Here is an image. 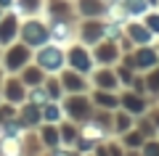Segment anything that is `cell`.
I'll list each match as a JSON object with an SVG mask.
<instances>
[{"mask_svg":"<svg viewBox=\"0 0 159 156\" xmlns=\"http://www.w3.org/2000/svg\"><path fill=\"white\" fill-rule=\"evenodd\" d=\"M19 40H21L27 48H32V50L48 45V42H51V29H48V21H45L43 16H27V19H21Z\"/></svg>","mask_w":159,"mask_h":156,"instance_id":"cell-1","label":"cell"},{"mask_svg":"<svg viewBox=\"0 0 159 156\" xmlns=\"http://www.w3.org/2000/svg\"><path fill=\"white\" fill-rule=\"evenodd\" d=\"M32 61L45 74H58L61 69H66V48H61V45H56V42H48V45H43V48L34 50Z\"/></svg>","mask_w":159,"mask_h":156,"instance_id":"cell-2","label":"cell"},{"mask_svg":"<svg viewBox=\"0 0 159 156\" xmlns=\"http://www.w3.org/2000/svg\"><path fill=\"white\" fill-rule=\"evenodd\" d=\"M61 109H64V119H72L77 124L90 119V114L96 111V106H93V100H90V93H69V95H64Z\"/></svg>","mask_w":159,"mask_h":156,"instance_id":"cell-3","label":"cell"},{"mask_svg":"<svg viewBox=\"0 0 159 156\" xmlns=\"http://www.w3.org/2000/svg\"><path fill=\"white\" fill-rule=\"evenodd\" d=\"M32 56H34V50L27 48L21 40H16V42H11V45L3 48V66L0 69L6 74H19L27 64H32Z\"/></svg>","mask_w":159,"mask_h":156,"instance_id":"cell-4","label":"cell"},{"mask_svg":"<svg viewBox=\"0 0 159 156\" xmlns=\"http://www.w3.org/2000/svg\"><path fill=\"white\" fill-rule=\"evenodd\" d=\"M66 66L74 72H82L90 77V72L96 69V58H93V50L88 45H82L80 40H74L72 45H66Z\"/></svg>","mask_w":159,"mask_h":156,"instance_id":"cell-5","label":"cell"},{"mask_svg":"<svg viewBox=\"0 0 159 156\" xmlns=\"http://www.w3.org/2000/svg\"><path fill=\"white\" fill-rule=\"evenodd\" d=\"M77 40L88 48L98 45L101 40H106V32H103V19H80L77 21Z\"/></svg>","mask_w":159,"mask_h":156,"instance_id":"cell-6","label":"cell"},{"mask_svg":"<svg viewBox=\"0 0 159 156\" xmlns=\"http://www.w3.org/2000/svg\"><path fill=\"white\" fill-rule=\"evenodd\" d=\"M77 21L80 19H61V21H48V29H51V42L61 45H72L77 40Z\"/></svg>","mask_w":159,"mask_h":156,"instance_id":"cell-7","label":"cell"},{"mask_svg":"<svg viewBox=\"0 0 159 156\" xmlns=\"http://www.w3.org/2000/svg\"><path fill=\"white\" fill-rule=\"evenodd\" d=\"M119 109H125L133 117H143V114H148L151 103H148V95H141L130 87H122L119 90Z\"/></svg>","mask_w":159,"mask_h":156,"instance_id":"cell-8","label":"cell"},{"mask_svg":"<svg viewBox=\"0 0 159 156\" xmlns=\"http://www.w3.org/2000/svg\"><path fill=\"white\" fill-rule=\"evenodd\" d=\"M93 58H96V66H114V64H119V58H122V48H119V42H114V40H101L98 45H93Z\"/></svg>","mask_w":159,"mask_h":156,"instance_id":"cell-9","label":"cell"},{"mask_svg":"<svg viewBox=\"0 0 159 156\" xmlns=\"http://www.w3.org/2000/svg\"><path fill=\"white\" fill-rule=\"evenodd\" d=\"M58 79H61V85H64V93H90L93 90V85H90V77L88 74H82V72H74V69H61L58 72Z\"/></svg>","mask_w":159,"mask_h":156,"instance_id":"cell-10","label":"cell"},{"mask_svg":"<svg viewBox=\"0 0 159 156\" xmlns=\"http://www.w3.org/2000/svg\"><path fill=\"white\" fill-rule=\"evenodd\" d=\"M43 19L45 21H61V19H80L74 0H45L43 8Z\"/></svg>","mask_w":159,"mask_h":156,"instance_id":"cell-11","label":"cell"},{"mask_svg":"<svg viewBox=\"0 0 159 156\" xmlns=\"http://www.w3.org/2000/svg\"><path fill=\"white\" fill-rule=\"evenodd\" d=\"M133 66H135V72H148V69L159 66V50L157 45H138V48H133Z\"/></svg>","mask_w":159,"mask_h":156,"instance_id":"cell-12","label":"cell"},{"mask_svg":"<svg viewBox=\"0 0 159 156\" xmlns=\"http://www.w3.org/2000/svg\"><path fill=\"white\" fill-rule=\"evenodd\" d=\"M90 85L98 90H114V93L122 90V82H119L114 66H96L90 72Z\"/></svg>","mask_w":159,"mask_h":156,"instance_id":"cell-13","label":"cell"},{"mask_svg":"<svg viewBox=\"0 0 159 156\" xmlns=\"http://www.w3.org/2000/svg\"><path fill=\"white\" fill-rule=\"evenodd\" d=\"M19 27H21V16L16 11H6L0 19V48L16 42L19 40Z\"/></svg>","mask_w":159,"mask_h":156,"instance_id":"cell-14","label":"cell"},{"mask_svg":"<svg viewBox=\"0 0 159 156\" xmlns=\"http://www.w3.org/2000/svg\"><path fill=\"white\" fill-rule=\"evenodd\" d=\"M80 19H106L111 13V6L106 0H74Z\"/></svg>","mask_w":159,"mask_h":156,"instance_id":"cell-15","label":"cell"},{"mask_svg":"<svg viewBox=\"0 0 159 156\" xmlns=\"http://www.w3.org/2000/svg\"><path fill=\"white\" fill-rule=\"evenodd\" d=\"M125 37L133 42V48L154 42V34L148 32V27L143 24V19H127V21H125Z\"/></svg>","mask_w":159,"mask_h":156,"instance_id":"cell-16","label":"cell"},{"mask_svg":"<svg viewBox=\"0 0 159 156\" xmlns=\"http://www.w3.org/2000/svg\"><path fill=\"white\" fill-rule=\"evenodd\" d=\"M3 100L16 103V106L27 100V85L21 82L19 74H6V79H3Z\"/></svg>","mask_w":159,"mask_h":156,"instance_id":"cell-17","label":"cell"},{"mask_svg":"<svg viewBox=\"0 0 159 156\" xmlns=\"http://www.w3.org/2000/svg\"><path fill=\"white\" fill-rule=\"evenodd\" d=\"M19 119L27 124V130H37L43 124V106H34L29 100L19 103Z\"/></svg>","mask_w":159,"mask_h":156,"instance_id":"cell-18","label":"cell"},{"mask_svg":"<svg viewBox=\"0 0 159 156\" xmlns=\"http://www.w3.org/2000/svg\"><path fill=\"white\" fill-rule=\"evenodd\" d=\"M90 100L96 109H106V111H114V109H119V93H114V90H98L93 87L90 90Z\"/></svg>","mask_w":159,"mask_h":156,"instance_id":"cell-19","label":"cell"},{"mask_svg":"<svg viewBox=\"0 0 159 156\" xmlns=\"http://www.w3.org/2000/svg\"><path fill=\"white\" fill-rule=\"evenodd\" d=\"M133 127H135V117L127 114L125 109H114V114H111V132H114V138L125 135L127 130H133Z\"/></svg>","mask_w":159,"mask_h":156,"instance_id":"cell-20","label":"cell"},{"mask_svg":"<svg viewBox=\"0 0 159 156\" xmlns=\"http://www.w3.org/2000/svg\"><path fill=\"white\" fill-rule=\"evenodd\" d=\"M19 77H21V82L27 85V90H29V87H40V85L45 82V77H48V74L43 72V69H40L34 61H32V64H27V66H24L21 72H19Z\"/></svg>","mask_w":159,"mask_h":156,"instance_id":"cell-21","label":"cell"},{"mask_svg":"<svg viewBox=\"0 0 159 156\" xmlns=\"http://www.w3.org/2000/svg\"><path fill=\"white\" fill-rule=\"evenodd\" d=\"M37 135H40V140H43V145H45V151H48V148H58V145H61V135H58V124L43 122V124L37 127Z\"/></svg>","mask_w":159,"mask_h":156,"instance_id":"cell-22","label":"cell"},{"mask_svg":"<svg viewBox=\"0 0 159 156\" xmlns=\"http://www.w3.org/2000/svg\"><path fill=\"white\" fill-rule=\"evenodd\" d=\"M58 135H61V145L74 148V143H77V138H80V124L72 122V119H61V122H58Z\"/></svg>","mask_w":159,"mask_h":156,"instance_id":"cell-23","label":"cell"},{"mask_svg":"<svg viewBox=\"0 0 159 156\" xmlns=\"http://www.w3.org/2000/svg\"><path fill=\"white\" fill-rule=\"evenodd\" d=\"M43 8H45V0H16L13 11L21 19H27V16H43Z\"/></svg>","mask_w":159,"mask_h":156,"instance_id":"cell-24","label":"cell"},{"mask_svg":"<svg viewBox=\"0 0 159 156\" xmlns=\"http://www.w3.org/2000/svg\"><path fill=\"white\" fill-rule=\"evenodd\" d=\"M119 8L127 19H143V13L148 11L146 0H119Z\"/></svg>","mask_w":159,"mask_h":156,"instance_id":"cell-25","label":"cell"},{"mask_svg":"<svg viewBox=\"0 0 159 156\" xmlns=\"http://www.w3.org/2000/svg\"><path fill=\"white\" fill-rule=\"evenodd\" d=\"M43 87H45V93H48V98L51 100H61L64 95V85H61V79H58V74H48L45 77V82H43Z\"/></svg>","mask_w":159,"mask_h":156,"instance_id":"cell-26","label":"cell"},{"mask_svg":"<svg viewBox=\"0 0 159 156\" xmlns=\"http://www.w3.org/2000/svg\"><path fill=\"white\" fill-rule=\"evenodd\" d=\"M64 119V109H61V100H48L43 106V122H51V124H58Z\"/></svg>","mask_w":159,"mask_h":156,"instance_id":"cell-27","label":"cell"},{"mask_svg":"<svg viewBox=\"0 0 159 156\" xmlns=\"http://www.w3.org/2000/svg\"><path fill=\"white\" fill-rule=\"evenodd\" d=\"M117 140H119L122 145H125V148H141V145H143V140H146V138L141 135V130H138V127H133V130H127L125 135H119Z\"/></svg>","mask_w":159,"mask_h":156,"instance_id":"cell-28","label":"cell"},{"mask_svg":"<svg viewBox=\"0 0 159 156\" xmlns=\"http://www.w3.org/2000/svg\"><path fill=\"white\" fill-rule=\"evenodd\" d=\"M143 82H146V93L148 95H159V66L143 72Z\"/></svg>","mask_w":159,"mask_h":156,"instance_id":"cell-29","label":"cell"},{"mask_svg":"<svg viewBox=\"0 0 159 156\" xmlns=\"http://www.w3.org/2000/svg\"><path fill=\"white\" fill-rule=\"evenodd\" d=\"M143 24L148 27V32L154 34V40L159 37V8H151V11L143 13Z\"/></svg>","mask_w":159,"mask_h":156,"instance_id":"cell-30","label":"cell"},{"mask_svg":"<svg viewBox=\"0 0 159 156\" xmlns=\"http://www.w3.org/2000/svg\"><path fill=\"white\" fill-rule=\"evenodd\" d=\"M27 100H29V103H34V106H45L51 98H48L45 87L40 85V87H29V90H27Z\"/></svg>","mask_w":159,"mask_h":156,"instance_id":"cell-31","label":"cell"},{"mask_svg":"<svg viewBox=\"0 0 159 156\" xmlns=\"http://www.w3.org/2000/svg\"><path fill=\"white\" fill-rule=\"evenodd\" d=\"M114 72H117V77H119V82H122V87H130L133 77H135V69L125 66V64L119 61V64H114Z\"/></svg>","mask_w":159,"mask_h":156,"instance_id":"cell-32","label":"cell"},{"mask_svg":"<svg viewBox=\"0 0 159 156\" xmlns=\"http://www.w3.org/2000/svg\"><path fill=\"white\" fill-rule=\"evenodd\" d=\"M13 117H19V106L16 103H8V100H0V124L13 119Z\"/></svg>","mask_w":159,"mask_h":156,"instance_id":"cell-33","label":"cell"},{"mask_svg":"<svg viewBox=\"0 0 159 156\" xmlns=\"http://www.w3.org/2000/svg\"><path fill=\"white\" fill-rule=\"evenodd\" d=\"M141 154H143V156H159V138H148V140H143Z\"/></svg>","mask_w":159,"mask_h":156,"instance_id":"cell-34","label":"cell"},{"mask_svg":"<svg viewBox=\"0 0 159 156\" xmlns=\"http://www.w3.org/2000/svg\"><path fill=\"white\" fill-rule=\"evenodd\" d=\"M43 156H82V154H77L74 148H66V145H58V148H48Z\"/></svg>","mask_w":159,"mask_h":156,"instance_id":"cell-35","label":"cell"},{"mask_svg":"<svg viewBox=\"0 0 159 156\" xmlns=\"http://www.w3.org/2000/svg\"><path fill=\"white\" fill-rule=\"evenodd\" d=\"M148 117L154 119V124H157V130H159V106H154V109H148Z\"/></svg>","mask_w":159,"mask_h":156,"instance_id":"cell-36","label":"cell"},{"mask_svg":"<svg viewBox=\"0 0 159 156\" xmlns=\"http://www.w3.org/2000/svg\"><path fill=\"white\" fill-rule=\"evenodd\" d=\"M13 6H16V0H0V8L3 11H13Z\"/></svg>","mask_w":159,"mask_h":156,"instance_id":"cell-37","label":"cell"},{"mask_svg":"<svg viewBox=\"0 0 159 156\" xmlns=\"http://www.w3.org/2000/svg\"><path fill=\"white\" fill-rule=\"evenodd\" d=\"M125 156H143L141 148H125Z\"/></svg>","mask_w":159,"mask_h":156,"instance_id":"cell-38","label":"cell"},{"mask_svg":"<svg viewBox=\"0 0 159 156\" xmlns=\"http://www.w3.org/2000/svg\"><path fill=\"white\" fill-rule=\"evenodd\" d=\"M3 79H6V72L0 69V100H3Z\"/></svg>","mask_w":159,"mask_h":156,"instance_id":"cell-39","label":"cell"},{"mask_svg":"<svg viewBox=\"0 0 159 156\" xmlns=\"http://www.w3.org/2000/svg\"><path fill=\"white\" fill-rule=\"evenodd\" d=\"M106 3H109L111 8H114V6H119V0H106Z\"/></svg>","mask_w":159,"mask_h":156,"instance_id":"cell-40","label":"cell"},{"mask_svg":"<svg viewBox=\"0 0 159 156\" xmlns=\"http://www.w3.org/2000/svg\"><path fill=\"white\" fill-rule=\"evenodd\" d=\"M0 66H3V48H0Z\"/></svg>","mask_w":159,"mask_h":156,"instance_id":"cell-41","label":"cell"},{"mask_svg":"<svg viewBox=\"0 0 159 156\" xmlns=\"http://www.w3.org/2000/svg\"><path fill=\"white\" fill-rule=\"evenodd\" d=\"M3 13H6V11H3V8H0V19H3Z\"/></svg>","mask_w":159,"mask_h":156,"instance_id":"cell-42","label":"cell"},{"mask_svg":"<svg viewBox=\"0 0 159 156\" xmlns=\"http://www.w3.org/2000/svg\"><path fill=\"white\" fill-rule=\"evenodd\" d=\"M157 50H159V42H157Z\"/></svg>","mask_w":159,"mask_h":156,"instance_id":"cell-43","label":"cell"},{"mask_svg":"<svg viewBox=\"0 0 159 156\" xmlns=\"http://www.w3.org/2000/svg\"><path fill=\"white\" fill-rule=\"evenodd\" d=\"M88 156H93V154H88Z\"/></svg>","mask_w":159,"mask_h":156,"instance_id":"cell-44","label":"cell"}]
</instances>
